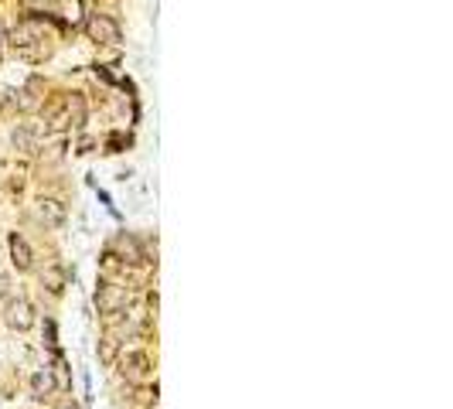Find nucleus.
Here are the masks:
<instances>
[{
  "label": "nucleus",
  "mask_w": 453,
  "mask_h": 409,
  "mask_svg": "<svg viewBox=\"0 0 453 409\" xmlns=\"http://www.w3.org/2000/svg\"><path fill=\"white\" fill-rule=\"evenodd\" d=\"M85 31H89V38L99 41V44H120V41H123L120 24H116L109 14H92L89 24H85Z\"/></svg>",
  "instance_id": "7ed1b4c3"
},
{
  "label": "nucleus",
  "mask_w": 453,
  "mask_h": 409,
  "mask_svg": "<svg viewBox=\"0 0 453 409\" xmlns=\"http://www.w3.org/2000/svg\"><path fill=\"white\" fill-rule=\"evenodd\" d=\"M7 249H10V263H14L21 273H28V270L35 266V252H31V245H28V239H24L21 232H10V236H7Z\"/></svg>",
  "instance_id": "39448f33"
},
{
  "label": "nucleus",
  "mask_w": 453,
  "mask_h": 409,
  "mask_svg": "<svg viewBox=\"0 0 453 409\" xmlns=\"http://www.w3.org/2000/svg\"><path fill=\"white\" fill-rule=\"evenodd\" d=\"M113 249L123 256V263H130V266H140V263H147V252L140 249V243H136L133 236H116Z\"/></svg>",
  "instance_id": "423d86ee"
},
{
  "label": "nucleus",
  "mask_w": 453,
  "mask_h": 409,
  "mask_svg": "<svg viewBox=\"0 0 453 409\" xmlns=\"http://www.w3.org/2000/svg\"><path fill=\"white\" fill-rule=\"evenodd\" d=\"M65 126H72V123H69V110H58V113L48 116V130H51V133H62Z\"/></svg>",
  "instance_id": "2eb2a0df"
},
{
  "label": "nucleus",
  "mask_w": 453,
  "mask_h": 409,
  "mask_svg": "<svg viewBox=\"0 0 453 409\" xmlns=\"http://www.w3.org/2000/svg\"><path fill=\"white\" fill-rule=\"evenodd\" d=\"M35 307H31V300H24V297H7V307H3V314H0V324L10 327V331H31L35 327Z\"/></svg>",
  "instance_id": "f257e3e1"
},
{
  "label": "nucleus",
  "mask_w": 453,
  "mask_h": 409,
  "mask_svg": "<svg viewBox=\"0 0 453 409\" xmlns=\"http://www.w3.org/2000/svg\"><path fill=\"white\" fill-rule=\"evenodd\" d=\"M31 389H35V396H38V399H42V396H51V392H55V382H51L48 368H38V372L31 375Z\"/></svg>",
  "instance_id": "ddd939ff"
},
{
  "label": "nucleus",
  "mask_w": 453,
  "mask_h": 409,
  "mask_svg": "<svg viewBox=\"0 0 453 409\" xmlns=\"http://www.w3.org/2000/svg\"><path fill=\"white\" fill-rule=\"evenodd\" d=\"M96 307H99L103 317L123 314L126 311V286L109 284V280H99V284H96Z\"/></svg>",
  "instance_id": "f03ea898"
},
{
  "label": "nucleus",
  "mask_w": 453,
  "mask_h": 409,
  "mask_svg": "<svg viewBox=\"0 0 453 409\" xmlns=\"http://www.w3.org/2000/svg\"><path fill=\"white\" fill-rule=\"evenodd\" d=\"M147 311L150 317H157V293H147Z\"/></svg>",
  "instance_id": "a211bd4d"
},
{
  "label": "nucleus",
  "mask_w": 453,
  "mask_h": 409,
  "mask_svg": "<svg viewBox=\"0 0 453 409\" xmlns=\"http://www.w3.org/2000/svg\"><path fill=\"white\" fill-rule=\"evenodd\" d=\"M44 334H48V341H44V345H48V348H55V345H58V341H55V321H44Z\"/></svg>",
  "instance_id": "dca6fc26"
},
{
  "label": "nucleus",
  "mask_w": 453,
  "mask_h": 409,
  "mask_svg": "<svg viewBox=\"0 0 453 409\" xmlns=\"http://www.w3.org/2000/svg\"><path fill=\"white\" fill-rule=\"evenodd\" d=\"M3 41H7V31H3V24H0V44H3Z\"/></svg>",
  "instance_id": "6ab92c4d"
},
{
  "label": "nucleus",
  "mask_w": 453,
  "mask_h": 409,
  "mask_svg": "<svg viewBox=\"0 0 453 409\" xmlns=\"http://www.w3.org/2000/svg\"><path fill=\"white\" fill-rule=\"evenodd\" d=\"M38 280H42V286L48 290V293H55V297H58V293L65 290V280H69V277H65V270H62L58 263H48Z\"/></svg>",
  "instance_id": "6e6552de"
},
{
  "label": "nucleus",
  "mask_w": 453,
  "mask_h": 409,
  "mask_svg": "<svg viewBox=\"0 0 453 409\" xmlns=\"http://www.w3.org/2000/svg\"><path fill=\"white\" fill-rule=\"evenodd\" d=\"M51 382H55V389L58 392H69L72 389V372H69V362L62 358V355H55V362H51Z\"/></svg>",
  "instance_id": "9d476101"
},
{
  "label": "nucleus",
  "mask_w": 453,
  "mask_h": 409,
  "mask_svg": "<svg viewBox=\"0 0 453 409\" xmlns=\"http://www.w3.org/2000/svg\"><path fill=\"white\" fill-rule=\"evenodd\" d=\"M120 348H123V341H120V334H113V331H106L103 338H99V348H96V355H99V365H113L116 358H120Z\"/></svg>",
  "instance_id": "0eeeda50"
},
{
  "label": "nucleus",
  "mask_w": 453,
  "mask_h": 409,
  "mask_svg": "<svg viewBox=\"0 0 453 409\" xmlns=\"http://www.w3.org/2000/svg\"><path fill=\"white\" fill-rule=\"evenodd\" d=\"M35 3H48V7H55V0H35Z\"/></svg>",
  "instance_id": "aec40b11"
},
{
  "label": "nucleus",
  "mask_w": 453,
  "mask_h": 409,
  "mask_svg": "<svg viewBox=\"0 0 453 409\" xmlns=\"http://www.w3.org/2000/svg\"><path fill=\"white\" fill-rule=\"evenodd\" d=\"M62 409H69V406H62Z\"/></svg>",
  "instance_id": "412c9836"
},
{
  "label": "nucleus",
  "mask_w": 453,
  "mask_h": 409,
  "mask_svg": "<svg viewBox=\"0 0 453 409\" xmlns=\"http://www.w3.org/2000/svg\"><path fill=\"white\" fill-rule=\"evenodd\" d=\"M38 85H42V82L31 79V82H28V89L14 92V103H17V110H21V113H35V110L42 106V99H38Z\"/></svg>",
  "instance_id": "1a4fd4ad"
},
{
  "label": "nucleus",
  "mask_w": 453,
  "mask_h": 409,
  "mask_svg": "<svg viewBox=\"0 0 453 409\" xmlns=\"http://www.w3.org/2000/svg\"><path fill=\"white\" fill-rule=\"evenodd\" d=\"M35 211H38V222H42L44 229H62L69 222V208L58 198H38Z\"/></svg>",
  "instance_id": "20e7f679"
},
{
  "label": "nucleus",
  "mask_w": 453,
  "mask_h": 409,
  "mask_svg": "<svg viewBox=\"0 0 453 409\" xmlns=\"http://www.w3.org/2000/svg\"><path fill=\"white\" fill-rule=\"evenodd\" d=\"M123 372H130L133 378H140V375L150 372V358H147L143 351H130V355L123 358Z\"/></svg>",
  "instance_id": "9b49d317"
},
{
  "label": "nucleus",
  "mask_w": 453,
  "mask_h": 409,
  "mask_svg": "<svg viewBox=\"0 0 453 409\" xmlns=\"http://www.w3.org/2000/svg\"><path fill=\"white\" fill-rule=\"evenodd\" d=\"M65 110H69V123L82 130V126H85V103H82V96H72Z\"/></svg>",
  "instance_id": "4468645a"
},
{
  "label": "nucleus",
  "mask_w": 453,
  "mask_h": 409,
  "mask_svg": "<svg viewBox=\"0 0 453 409\" xmlns=\"http://www.w3.org/2000/svg\"><path fill=\"white\" fill-rule=\"evenodd\" d=\"M10 143H14L17 150L31 154V150H35V130H31V126H17V130L10 133Z\"/></svg>",
  "instance_id": "f8f14e48"
},
{
  "label": "nucleus",
  "mask_w": 453,
  "mask_h": 409,
  "mask_svg": "<svg viewBox=\"0 0 453 409\" xmlns=\"http://www.w3.org/2000/svg\"><path fill=\"white\" fill-rule=\"evenodd\" d=\"M7 297H10V280L0 273V300H7Z\"/></svg>",
  "instance_id": "f3484780"
}]
</instances>
